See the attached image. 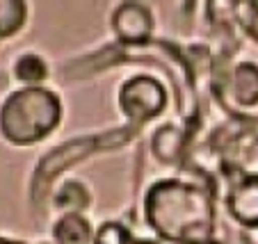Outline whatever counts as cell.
Returning a JSON list of instances; mask_svg holds the SVG:
<instances>
[{
  "label": "cell",
  "instance_id": "obj_1",
  "mask_svg": "<svg viewBox=\"0 0 258 244\" xmlns=\"http://www.w3.org/2000/svg\"><path fill=\"white\" fill-rule=\"evenodd\" d=\"M146 224L158 237L174 244H215V205L199 185L160 181L144 199Z\"/></svg>",
  "mask_w": 258,
  "mask_h": 244
},
{
  "label": "cell",
  "instance_id": "obj_11",
  "mask_svg": "<svg viewBox=\"0 0 258 244\" xmlns=\"http://www.w3.org/2000/svg\"><path fill=\"white\" fill-rule=\"evenodd\" d=\"M14 75L25 83L28 87H39V83H44L48 78V66L46 62L34 53H25L16 59L14 64Z\"/></svg>",
  "mask_w": 258,
  "mask_h": 244
},
{
  "label": "cell",
  "instance_id": "obj_8",
  "mask_svg": "<svg viewBox=\"0 0 258 244\" xmlns=\"http://www.w3.org/2000/svg\"><path fill=\"white\" fill-rule=\"evenodd\" d=\"M55 244H94L92 224L83 215H62L53 226Z\"/></svg>",
  "mask_w": 258,
  "mask_h": 244
},
{
  "label": "cell",
  "instance_id": "obj_9",
  "mask_svg": "<svg viewBox=\"0 0 258 244\" xmlns=\"http://www.w3.org/2000/svg\"><path fill=\"white\" fill-rule=\"evenodd\" d=\"M183 130L176 126H162L160 130L153 135V142H151V151L153 155L158 157L160 162H165V165H171V162H176L180 157V153H183V144H185V139H183Z\"/></svg>",
  "mask_w": 258,
  "mask_h": 244
},
{
  "label": "cell",
  "instance_id": "obj_12",
  "mask_svg": "<svg viewBox=\"0 0 258 244\" xmlns=\"http://www.w3.org/2000/svg\"><path fill=\"white\" fill-rule=\"evenodd\" d=\"M23 21H25V3L0 0V39L14 34L23 25Z\"/></svg>",
  "mask_w": 258,
  "mask_h": 244
},
{
  "label": "cell",
  "instance_id": "obj_14",
  "mask_svg": "<svg viewBox=\"0 0 258 244\" xmlns=\"http://www.w3.org/2000/svg\"><path fill=\"white\" fill-rule=\"evenodd\" d=\"M249 10H235V14L240 16V23L253 34V39L258 41V5L256 3H247Z\"/></svg>",
  "mask_w": 258,
  "mask_h": 244
},
{
  "label": "cell",
  "instance_id": "obj_6",
  "mask_svg": "<svg viewBox=\"0 0 258 244\" xmlns=\"http://www.w3.org/2000/svg\"><path fill=\"white\" fill-rule=\"evenodd\" d=\"M229 210L244 228H258V174L244 176L229 194Z\"/></svg>",
  "mask_w": 258,
  "mask_h": 244
},
{
  "label": "cell",
  "instance_id": "obj_4",
  "mask_svg": "<svg viewBox=\"0 0 258 244\" xmlns=\"http://www.w3.org/2000/svg\"><path fill=\"white\" fill-rule=\"evenodd\" d=\"M112 30L123 46H144L151 39L153 16L140 3H123L112 14Z\"/></svg>",
  "mask_w": 258,
  "mask_h": 244
},
{
  "label": "cell",
  "instance_id": "obj_7",
  "mask_svg": "<svg viewBox=\"0 0 258 244\" xmlns=\"http://www.w3.org/2000/svg\"><path fill=\"white\" fill-rule=\"evenodd\" d=\"M231 92L238 105L251 108L258 105V66L251 62H242L235 66L231 75Z\"/></svg>",
  "mask_w": 258,
  "mask_h": 244
},
{
  "label": "cell",
  "instance_id": "obj_2",
  "mask_svg": "<svg viewBox=\"0 0 258 244\" xmlns=\"http://www.w3.org/2000/svg\"><path fill=\"white\" fill-rule=\"evenodd\" d=\"M62 119L59 98L50 89L25 87L14 92L0 108V132L7 142L28 146L48 137Z\"/></svg>",
  "mask_w": 258,
  "mask_h": 244
},
{
  "label": "cell",
  "instance_id": "obj_3",
  "mask_svg": "<svg viewBox=\"0 0 258 244\" xmlns=\"http://www.w3.org/2000/svg\"><path fill=\"white\" fill-rule=\"evenodd\" d=\"M119 105L121 112L128 117V121L140 126L156 119L167 105V92L158 80L137 75L123 83L119 92Z\"/></svg>",
  "mask_w": 258,
  "mask_h": 244
},
{
  "label": "cell",
  "instance_id": "obj_10",
  "mask_svg": "<svg viewBox=\"0 0 258 244\" xmlns=\"http://www.w3.org/2000/svg\"><path fill=\"white\" fill-rule=\"evenodd\" d=\"M53 203L64 215H80L92 203V194L80 181H67L53 196Z\"/></svg>",
  "mask_w": 258,
  "mask_h": 244
},
{
  "label": "cell",
  "instance_id": "obj_5",
  "mask_svg": "<svg viewBox=\"0 0 258 244\" xmlns=\"http://www.w3.org/2000/svg\"><path fill=\"white\" fill-rule=\"evenodd\" d=\"M98 148V139L96 137H83V139H76V142H67L59 148L50 151L44 160L39 162V169H37V176H34V190L37 187H46L53 178H57L64 169L73 165V162L83 160L85 155Z\"/></svg>",
  "mask_w": 258,
  "mask_h": 244
},
{
  "label": "cell",
  "instance_id": "obj_13",
  "mask_svg": "<svg viewBox=\"0 0 258 244\" xmlns=\"http://www.w3.org/2000/svg\"><path fill=\"white\" fill-rule=\"evenodd\" d=\"M94 244H131V230L119 221H105L94 233Z\"/></svg>",
  "mask_w": 258,
  "mask_h": 244
},
{
  "label": "cell",
  "instance_id": "obj_15",
  "mask_svg": "<svg viewBox=\"0 0 258 244\" xmlns=\"http://www.w3.org/2000/svg\"><path fill=\"white\" fill-rule=\"evenodd\" d=\"M0 244H23V242H12V239H3V237H0Z\"/></svg>",
  "mask_w": 258,
  "mask_h": 244
}]
</instances>
